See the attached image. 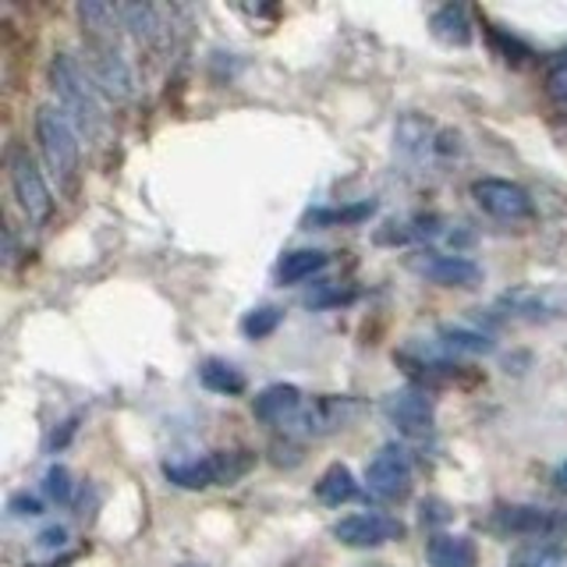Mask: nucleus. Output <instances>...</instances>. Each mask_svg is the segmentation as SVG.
<instances>
[{
    "label": "nucleus",
    "mask_w": 567,
    "mask_h": 567,
    "mask_svg": "<svg viewBox=\"0 0 567 567\" xmlns=\"http://www.w3.org/2000/svg\"><path fill=\"white\" fill-rule=\"evenodd\" d=\"M47 79L53 96H58V106L68 114V121L75 124L79 135H96L103 128V106H100V89L89 79V71L82 68V61H75L71 53H53Z\"/></svg>",
    "instance_id": "obj_1"
},
{
    "label": "nucleus",
    "mask_w": 567,
    "mask_h": 567,
    "mask_svg": "<svg viewBox=\"0 0 567 567\" xmlns=\"http://www.w3.org/2000/svg\"><path fill=\"white\" fill-rule=\"evenodd\" d=\"M79 128L68 121V114L61 106H40L35 111V142H40V153L47 159V167L53 171V177L64 185L75 182V171H79Z\"/></svg>",
    "instance_id": "obj_2"
},
{
    "label": "nucleus",
    "mask_w": 567,
    "mask_h": 567,
    "mask_svg": "<svg viewBox=\"0 0 567 567\" xmlns=\"http://www.w3.org/2000/svg\"><path fill=\"white\" fill-rule=\"evenodd\" d=\"M256 465L252 451H217L203 461H182V465H164V478L182 489H209V486H235L248 468Z\"/></svg>",
    "instance_id": "obj_3"
},
{
    "label": "nucleus",
    "mask_w": 567,
    "mask_h": 567,
    "mask_svg": "<svg viewBox=\"0 0 567 567\" xmlns=\"http://www.w3.org/2000/svg\"><path fill=\"white\" fill-rule=\"evenodd\" d=\"M496 309L525 323H554V319H567V288L564 284H518L496 298Z\"/></svg>",
    "instance_id": "obj_4"
},
{
    "label": "nucleus",
    "mask_w": 567,
    "mask_h": 567,
    "mask_svg": "<svg viewBox=\"0 0 567 567\" xmlns=\"http://www.w3.org/2000/svg\"><path fill=\"white\" fill-rule=\"evenodd\" d=\"M8 174H11V188H14V199L22 206V213L32 224H43L53 213V195L47 188L43 171L35 167V159L29 156L25 146L8 150Z\"/></svg>",
    "instance_id": "obj_5"
},
{
    "label": "nucleus",
    "mask_w": 567,
    "mask_h": 567,
    "mask_svg": "<svg viewBox=\"0 0 567 567\" xmlns=\"http://www.w3.org/2000/svg\"><path fill=\"white\" fill-rule=\"evenodd\" d=\"M82 68L89 71V79L100 89L103 96H111L117 103L132 100L135 93V79H132V68L128 61L121 58V50L114 43H93L85 40V50H82Z\"/></svg>",
    "instance_id": "obj_6"
},
{
    "label": "nucleus",
    "mask_w": 567,
    "mask_h": 567,
    "mask_svg": "<svg viewBox=\"0 0 567 567\" xmlns=\"http://www.w3.org/2000/svg\"><path fill=\"white\" fill-rule=\"evenodd\" d=\"M472 199L486 217L504 220V224L532 220V213H536L532 195L522 185L504 182V177H478V182H472Z\"/></svg>",
    "instance_id": "obj_7"
},
{
    "label": "nucleus",
    "mask_w": 567,
    "mask_h": 567,
    "mask_svg": "<svg viewBox=\"0 0 567 567\" xmlns=\"http://www.w3.org/2000/svg\"><path fill=\"white\" fill-rule=\"evenodd\" d=\"M365 483L377 501H404L408 489H412V457L398 443H386V447L372 454Z\"/></svg>",
    "instance_id": "obj_8"
},
{
    "label": "nucleus",
    "mask_w": 567,
    "mask_h": 567,
    "mask_svg": "<svg viewBox=\"0 0 567 567\" xmlns=\"http://www.w3.org/2000/svg\"><path fill=\"white\" fill-rule=\"evenodd\" d=\"M383 415H386L390 425H398V433L425 436V433H433L436 404H433L430 394H425V390L404 386V390H394V394L383 398Z\"/></svg>",
    "instance_id": "obj_9"
},
{
    "label": "nucleus",
    "mask_w": 567,
    "mask_h": 567,
    "mask_svg": "<svg viewBox=\"0 0 567 567\" xmlns=\"http://www.w3.org/2000/svg\"><path fill=\"white\" fill-rule=\"evenodd\" d=\"M333 536L337 543H344L351 549H372V546H383V543H394L404 536V525L390 514H377V511H365V514H348L333 525Z\"/></svg>",
    "instance_id": "obj_10"
},
{
    "label": "nucleus",
    "mask_w": 567,
    "mask_h": 567,
    "mask_svg": "<svg viewBox=\"0 0 567 567\" xmlns=\"http://www.w3.org/2000/svg\"><path fill=\"white\" fill-rule=\"evenodd\" d=\"M412 270L440 288H475L483 280V270L465 256H443V252H419L412 259Z\"/></svg>",
    "instance_id": "obj_11"
},
{
    "label": "nucleus",
    "mask_w": 567,
    "mask_h": 567,
    "mask_svg": "<svg viewBox=\"0 0 567 567\" xmlns=\"http://www.w3.org/2000/svg\"><path fill=\"white\" fill-rule=\"evenodd\" d=\"M301 412V390L291 383H274L252 401V415L266 425H284Z\"/></svg>",
    "instance_id": "obj_12"
},
{
    "label": "nucleus",
    "mask_w": 567,
    "mask_h": 567,
    "mask_svg": "<svg viewBox=\"0 0 567 567\" xmlns=\"http://www.w3.org/2000/svg\"><path fill=\"white\" fill-rule=\"evenodd\" d=\"M496 525L504 532H514V536H543V532L557 528V518L543 507L532 504H511L496 511Z\"/></svg>",
    "instance_id": "obj_13"
},
{
    "label": "nucleus",
    "mask_w": 567,
    "mask_h": 567,
    "mask_svg": "<svg viewBox=\"0 0 567 567\" xmlns=\"http://www.w3.org/2000/svg\"><path fill=\"white\" fill-rule=\"evenodd\" d=\"M79 22L85 29V35L93 43H114V32L121 25V11L117 4H103V0H82L75 8Z\"/></svg>",
    "instance_id": "obj_14"
},
{
    "label": "nucleus",
    "mask_w": 567,
    "mask_h": 567,
    "mask_svg": "<svg viewBox=\"0 0 567 567\" xmlns=\"http://www.w3.org/2000/svg\"><path fill=\"white\" fill-rule=\"evenodd\" d=\"M430 29H433V35L440 43H447V47H468L472 43V18H468V11L461 8V4H443V8H436L433 11V18H430Z\"/></svg>",
    "instance_id": "obj_15"
},
{
    "label": "nucleus",
    "mask_w": 567,
    "mask_h": 567,
    "mask_svg": "<svg viewBox=\"0 0 567 567\" xmlns=\"http://www.w3.org/2000/svg\"><path fill=\"white\" fill-rule=\"evenodd\" d=\"M330 256L323 248H295V252H284V259L277 262V280L280 284H301L316 277L319 270H327Z\"/></svg>",
    "instance_id": "obj_16"
},
{
    "label": "nucleus",
    "mask_w": 567,
    "mask_h": 567,
    "mask_svg": "<svg viewBox=\"0 0 567 567\" xmlns=\"http://www.w3.org/2000/svg\"><path fill=\"white\" fill-rule=\"evenodd\" d=\"M433 567H475V543L468 536H433L425 546Z\"/></svg>",
    "instance_id": "obj_17"
},
{
    "label": "nucleus",
    "mask_w": 567,
    "mask_h": 567,
    "mask_svg": "<svg viewBox=\"0 0 567 567\" xmlns=\"http://www.w3.org/2000/svg\"><path fill=\"white\" fill-rule=\"evenodd\" d=\"M351 412H354V404L348 398H323L301 415V422H306V433H330V430H344Z\"/></svg>",
    "instance_id": "obj_18"
},
{
    "label": "nucleus",
    "mask_w": 567,
    "mask_h": 567,
    "mask_svg": "<svg viewBox=\"0 0 567 567\" xmlns=\"http://www.w3.org/2000/svg\"><path fill=\"white\" fill-rule=\"evenodd\" d=\"M121 29H128L138 43H156L164 35V18L153 4H117Z\"/></svg>",
    "instance_id": "obj_19"
},
{
    "label": "nucleus",
    "mask_w": 567,
    "mask_h": 567,
    "mask_svg": "<svg viewBox=\"0 0 567 567\" xmlns=\"http://www.w3.org/2000/svg\"><path fill=\"white\" fill-rule=\"evenodd\" d=\"M316 496L327 507H341V504H348V501H354V496H359V483H354V475H351L348 465H330L323 475H319Z\"/></svg>",
    "instance_id": "obj_20"
},
{
    "label": "nucleus",
    "mask_w": 567,
    "mask_h": 567,
    "mask_svg": "<svg viewBox=\"0 0 567 567\" xmlns=\"http://www.w3.org/2000/svg\"><path fill=\"white\" fill-rule=\"evenodd\" d=\"M199 383L206 390H213V394H227V398H235V394H241V390H245L241 369H235L224 359H206L199 365Z\"/></svg>",
    "instance_id": "obj_21"
},
{
    "label": "nucleus",
    "mask_w": 567,
    "mask_h": 567,
    "mask_svg": "<svg viewBox=\"0 0 567 567\" xmlns=\"http://www.w3.org/2000/svg\"><path fill=\"white\" fill-rule=\"evenodd\" d=\"M511 567H567V557L560 546L536 539V543H525L514 549Z\"/></svg>",
    "instance_id": "obj_22"
},
{
    "label": "nucleus",
    "mask_w": 567,
    "mask_h": 567,
    "mask_svg": "<svg viewBox=\"0 0 567 567\" xmlns=\"http://www.w3.org/2000/svg\"><path fill=\"white\" fill-rule=\"evenodd\" d=\"M440 337H443V348L461 351V354H486V351H493L489 337L478 333V330H468V327H440Z\"/></svg>",
    "instance_id": "obj_23"
},
{
    "label": "nucleus",
    "mask_w": 567,
    "mask_h": 567,
    "mask_svg": "<svg viewBox=\"0 0 567 567\" xmlns=\"http://www.w3.org/2000/svg\"><path fill=\"white\" fill-rule=\"evenodd\" d=\"M280 319H284V312L277 306H259L241 319V333L252 337V341H262V337H270L280 327Z\"/></svg>",
    "instance_id": "obj_24"
},
{
    "label": "nucleus",
    "mask_w": 567,
    "mask_h": 567,
    "mask_svg": "<svg viewBox=\"0 0 567 567\" xmlns=\"http://www.w3.org/2000/svg\"><path fill=\"white\" fill-rule=\"evenodd\" d=\"M43 489L53 504H68L71 493H75V483H71V472L64 465H53L47 475H43Z\"/></svg>",
    "instance_id": "obj_25"
},
{
    "label": "nucleus",
    "mask_w": 567,
    "mask_h": 567,
    "mask_svg": "<svg viewBox=\"0 0 567 567\" xmlns=\"http://www.w3.org/2000/svg\"><path fill=\"white\" fill-rule=\"evenodd\" d=\"M546 96L560 106H567V61H557L546 71Z\"/></svg>",
    "instance_id": "obj_26"
},
{
    "label": "nucleus",
    "mask_w": 567,
    "mask_h": 567,
    "mask_svg": "<svg viewBox=\"0 0 567 567\" xmlns=\"http://www.w3.org/2000/svg\"><path fill=\"white\" fill-rule=\"evenodd\" d=\"M8 511L14 514V518H35V514H43V504L29 493H14L8 501Z\"/></svg>",
    "instance_id": "obj_27"
},
{
    "label": "nucleus",
    "mask_w": 567,
    "mask_h": 567,
    "mask_svg": "<svg viewBox=\"0 0 567 567\" xmlns=\"http://www.w3.org/2000/svg\"><path fill=\"white\" fill-rule=\"evenodd\" d=\"M35 543H40L43 549H61V546H68V528L64 525H50V528L40 532V536H35Z\"/></svg>",
    "instance_id": "obj_28"
},
{
    "label": "nucleus",
    "mask_w": 567,
    "mask_h": 567,
    "mask_svg": "<svg viewBox=\"0 0 567 567\" xmlns=\"http://www.w3.org/2000/svg\"><path fill=\"white\" fill-rule=\"evenodd\" d=\"M557 483H560V486L567 489V461H564V465L557 468Z\"/></svg>",
    "instance_id": "obj_29"
},
{
    "label": "nucleus",
    "mask_w": 567,
    "mask_h": 567,
    "mask_svg": "<svg viewBox=\"0 0 567 567\" xmlns=\"http://www.w3.org/2000/svg\"><path fill=\"white\" fill-rule=\"evenodd\" d=\"M557 528H560V532H564V536H567V511H564V514H560V518H557Z\"/></svg>",
    "instance_id": "obj_30"
},
{
    "label": "nucleus",
    "mask_w": 567,
    "mask_h": 567,
    "mask_svg": "<svg viewBox=\"0 0 567 567\" xmlns=\"http://www.w3.org/2000/svg\"><path fill=\"white\" fill-rule=\"evenodd\" d=\"M177 567H199V564H177Z\"/></svg>",
    "instance_id": "obj_31"
}]
</instances>
